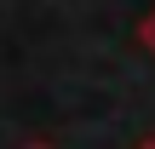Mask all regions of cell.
Instances as JSON below:
<instances>
[{
	"instance_id": "6da1fadb",
	"label": "cell",
	"mask_w": 155,
	"mask_h": 149,
	"mask_svg": "<svg viewBox=\"0 0 155 149\" xmlns=\"http://www.w3.org/2000/svg\"><path fill=\"white\" fill-rule=\"evenodd\" d=\"M138 40L150 46V57H155V11H150V17H144V29H138Z\"/></svg>"
},
{
	"instance_id": "3957f363",
	"label": "cell",
	"mask_w": 155,
	"mask_h": 149,
	"mask_svg": "<svg viewBox=\"0 0 155 149\" xmlns=\"http://www.w3.org/2000/svg\"><path fill=\"white\" fill-rule=\"evenodd\" d=\"M29 149H46V144H29Z\"/></svg>"
},
{
	"instance_id": "7a4b0ae2",
	"label": "cell",
	"mask_w": 155,
	"mask_h": 149,
	"mask_svg": "<svg viewBox=\"0 0 155 149\" xmlns=\"http://www.w3.org/2000/svg\"><path fill=\"white\" fill-rule=\"evenodd\" d=\"M138 149H155V138H144V144H138Z\"/></svg>"
}]
</instances>
